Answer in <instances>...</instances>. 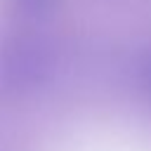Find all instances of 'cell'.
<instances>
[{
	"label": "cell",
	"instance_id": "6da1fadb",
	"mask_svg": "<svg viewBox=\"0 0 151 151\" xmlns=\"http://www.w3.org/2000/svg\"><path fill=\"white\" fill-rule=\"evenodd\" d=\"M113 151H151L149 144H127V146H118Z\"/></svg>",
	"mask_w": 151,
	"mask_h": 151
}]
</instances>
